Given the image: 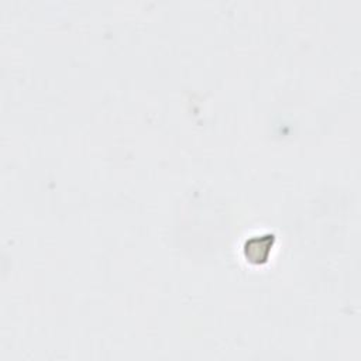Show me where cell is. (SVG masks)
<instances>
[{"label":"cell","instance_id":"cell-1","mask_svg":"<svg viewBox=\"0 0 361 361\" xmlns=\"http://www.w3.org/2000/svg\"><path fill=\"white\" fill-rule=\"evenodd\" d=\"M272 244H274V235L271 234L250 237L244 245V252L247 259L250 262H257V264L267 261L271 254Z\"/></svg>","mask_w":361,"mask_h":361}]
</instances>
